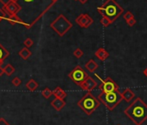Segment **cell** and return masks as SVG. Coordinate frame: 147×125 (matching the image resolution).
<instances>
[{
  "label": "cell",
  "instance_id": "cell-1",
  "mask_svg": "<svg viewBox=\"0 0 147 125\" xmlns=\"http://www.w3.org/2000/svg\"><path fill=\"white\" fill-rule=\"evenodd\" d=\"M124 113L135 125H142L147 120V104L140 97H137Z\"/></svg>",
  "mask_w": 147,
  "mask_h": 125
},
{
  "label": "cell",
  "instance_id": "cell-2",
  "mask_svg": "<svg viewBox=\"0 0 147 125\" xmlns=\"http://www.w3.org/2000/svg\"><path fill=\"white\" fill-rule=\"evenodd\" d=\"M97 11L102 17L107 18L111 23H113L124 12V9L115 2V0H107L100 7H97Z\"/></svg>",
  "mask_w": 147,
  "mask_h": 125
},
{
  "label": "cell",
  "instance_id": "cell-3",
  "mask_svg": "<svg viewBox=\"0 0 147 125\" xmlns=\"http://www.w3.org/2000/svg\"><path fill=\"white\" fill-rule=\"evenodd\" d=\"M77 105L84 111L85 114L90 115L100 107V102L91 92H88L79 100Z\"/></svg>",
  "mask_w": 147,
  "mask_h": 125
},
{
  "label": "cell",
  "instance_id": "cell-4",
  "mask_svg": "<svg viewBox=\"0 0 147 125\" xmlns=\"http://www.w3.org/2000/svg\"><path fill=\"white\" fill-rule=\"evenodd\" d=\"M98 99L110 111H113L121 103V101L124 100L122 97L121 92H119V90L108 92V93L101 92L98 96Z\"/></svg>",
  "mask_w": 147,
  "mask_h": 125
},
{
  "label": "cell",
  "instance_id": "cell-5",
  "mask_svg": "<svg viewBox=\"0 0 147 125\" xmlns=\"http://www.w3.org/2000/svg\"><path fill=\"white\" fill-rule=\"evenodd\" d=\"M50 27L60 36V37H63L72 27L73 24L71 22H69L65 16H63L62 14L59 15L57 17L56 19H55L51 24H50Z\"/></svg>",
  "mask_w": 147,
  "mask_h": 125
},
{
  "label": "cell",
  "instance_id": "cell-6",
  "mask_svg": "<svg viewBox=\"0 0 147 125\" xmlns=\"http://www.w3.org/2000/svg\"><path fill=\"white\" fill-rule=\"evenodd\" d=\"M88 74L85 71V70L80 66L77 65L75 69H74L69 74H68V77L75 83L76 85H81L88 77Z\"/></svg>",
  "mask_w": 147,
  "mask_h": 125
},
{
  "label": "cell",
  "instance_id": "cell-7",
  "mask_svg": "<svg viewBox=\"0 0 147 125\" xmlns=\"http://www.w3.org/2000/svg\"><path fill=\"white\" fill-rule=\"evenodd\" d=\"M95 77H97L101 81V84L99 85V89L101 90V92L108 93V92L119 90V85L111 77H107L105 80H103L97 74H95Z\"/></svg>",
  "mask_w": 147,
  "mask_h": 125
},
{
  "label": "cell",
  "instance_id": "cell-8",
  "mask_svg": "<svg viewBox=\"0 0 147 125\" xmlns=\"http://www.w3.org/2000/svg\"><path fill=\"white\" fill-rule=\"evenodd\" d=\"M76 23L82 28L87 29L94 23V19L88 14H81L76 19Z\"/></svg>",
  "mask_w": 147,
  "mask_h": 125
},
{
  "label": "cell",
  "instance_id": "cell-9",
  "mask_svg": "<svg viewBox=\"0 0 147 125\" xmlns=\"http://www.w3.org/2000/svg\"><path fill=\"white\" fill-rule=\"evenodd\" d=\"M98 84L97 82L91 77H88L81 85L80 87L83 90H87L88 92H91V90H94L97 87Z\"/></svg>",
  "mask_w": 147,
  "mask_h": 125
},
{
  "label": "cell",
  "instance_id": "cell-10",
  "mask_svg": "<svg viewBox=\"0 0 147 125\" xmlns=\"http://www.w3.org/2000/svg\"><path fill=\"white\" fill-rule=\"evenodd\" d=\"M5 8L6 12H7L10 16H12V15L17 14V13L21 10L20 6H19L18 5H17V3H13V2H11V1H10L8 4L5 5Z\"/></svg>",
  "mask_w": 147,
  "mask_h": 125
},
{
  "label": "cell",
  "instance_id": "cell-11",
  "mask_svg": "<svg viewBox=\"0 0 147 125\" xmlns=\"http://www.w3.org/2000/svg\"><path fill=\"white\" fill-rule=\"evenodd\" d=\"M122 97L123 99L126 102V103H130L134 97H135V93L129 88H126L123 90V92H121Z\"/></svg>",
  "mask_w": 147,
  "mask_h": 125
},
{
  "label": "cell",
  "instance_id": "cell-12",
  "mask_svg": "<svg viewBox=\"0 0 147 125\" xmlns=\"http://www.w3.org/2000/svg\"><path fill=\"white\" fill-rule=\"evenodd\" d=\"M66 105V102L62 99H60V98H55L52 102H51V106L57 111H60Z\"/></svg>",
  "mask_w": 147,
  "mask_h": 125
},
{
  "label": "cell",
  "instance_id": "cell-13",
  "mask_svg": "<svg viewBox=\"0 0 147 125\" xmlns=\"http://www.w3.org/2000/svg\"><path fill=\"white\" fill-rule=\"evenodd\" d=\"M94 56L100 61H105L106 59L108 58L109 56V53L104 49V48H100L98 49V50L95 51V54Z\"/></svg>",
  "mask_w": 147,
  "mask_h": 125
},
{
  "label": "cell",
  "instance_id": "cell-14",
  "mask_svg": "<svg viewBox=\"0 0 147 125\" xmlns=\"http://www.w3.org/2000/svg\"><path fill=\"white\" fill-rule=\"evenodd\" d=\"M85 68H86V70H88L89 72L94 73V72L99 68V65L97 64V62H96L94 59H90V60L87 62V64H86Z\"/></svg>",
  "mask_w": 147,
  "mask_h": 125
},
{
  "label": "cell",
  "instance_id": "cell-15",
  "mask_svg": "<svg viewBox=\"0 0 147 125\" xmlns=\"http://www.w3.org/2000/svg\"><path fill=\"white\" fill-rule=\"evenodd\" d=\"M53 95L55 96V97L56 98H60L64 100L65 97H67V94L65 90H63L61 87H56L54 90H53Z\"/></svg>",
  "mask_w": 147,
  "mask_h": 125
},
{
  "label": "cell",
  "instance_id": "cell-16",
  "mask_svg": "<svg viewBox=\"0 0 147 125\" xmlns=\"http://www.w3.org/2000/svg\"><path fill=\"white\" fill-rule=\"evenodd\" d=\"M9 55H10L9 51L1 43H0V67H1V65H3L4 61L9 56Z\"/></svg>",
  "mask_w": 147,
  "mask_h": 125
},
{
  "label": "cell",
  "instance_id": "cell-17",
  "mask_svg": "<svg viewBox=\"0 0 147 125\" xmlns=\"http://www.w3.org/2000/svg\"><path fill=\"white\" fill-rule=\"evenodd\" d=\"M38 86H39V84L34 79H30L26 84V88L30 91H35L38 88Z\"/></svg>",
  "mask_w": 147,
  "mask_h": 125
},
{
  "label": "cell",
  "instance_id": "cell-18",
  "mask_svg": "<svg viewBox=\"0 0 147 125\" xmlns=\"http://www.w3.org/2000/svg\"><path fill=\"white\" fill-rule=\"evenodd\" d=\"M31 51L28 49V48H23L19 52H18V55L24 59V60H27L30 56H31Z\"/></svg>",
  "mask_w": 147,
  "mask_h": 125
},
{
  "label": "cell",
  "instance_id": "cell-19",
  "mask_svg": "<svg viewBox=\"0 0 147 125\" xmlns=\"http://www.w3.org/2000/svg\"><path fill=\"white\" fill-rule=\"evenodd\" d=\"M8 21H9L11 24H17V23H20V24H24L22 22V20L17 16V14L12 15V16H10V17L8 18Z\"/></svg>",
  "mask_w": 147,
  "mask_h": 125
},
{
  "label": "cell",
  "instance_id": "cell-20",
  "mask_svg": "<svg viewBox=\"0 0 147 125\" xmlns=\"http://www.w3.org/2000/svg\"><path fill=\"white\" fill-rule=\"evenodd\" d=\"M4 69H5V73L7 76H9V77L11 76V75L15 72V71H16L15 68H14L11 65H10V64H8Z\"/></svg>",
  "mask_w": 147,
  "mask_h": 125
},
{
  "label": "cell",
  "instance_id": "cell-21",
  "mask_svg": "<svg viewBox=\"0 0 147 125\" xmlns=\"http://www.w3.org/2000/svg\"><path fill=\"white\" fill-rule=\"evenodd\" d=\"M42 95L45 99H49L52 95H53V90H51L49 88H45L42 91Z\"/></svg>",
  "mask_w": 147,
  "mask_h": 125
},
{
  "label": "cell",
  "instance_id": "cell-22",
  "mask_svg": "<svg viewBox=\"0 0 147 125\" xmlns=\"http://www.w3.org/2000/svg\"><path fill=\"white\" fill-rule=\"evenodd\" d=\"M73 54H74V56H75L76 58H82V56L84 55V52L80 49V48H77V49H76L75 50V51L73 52Z\"/></svg>",
  "mask_w": 147,
  "mask_h": 125
},
{
  "label": "cell",
  "instance_id": "cell-23",
  "mask_svg": "<svg viewBox=\"0 0 147 125\" xmlns=\"http://www.w3.org/2000/svg\"><path fill=\"white\" fill-rule=\"evenodd\" d=\"M123 18H124V19L127 22V21H129V20L134 18V15H133L131 12H126L123 15Z\"/></svg>",
  "mask_w": 147,
  "mask_h": 125
},
{
  "label": "cell",
  "instance_id": "cell-24",
  "mask_svg": "<svg viewBox=\"0 0 147 125\" xmlns=\"http://www.w3.org/2000/svg\"><path fill=\"white\" fill-rule=\"evenodd\" d=\"M100 23H101V24L103 25V26H105V27H107L109 24H111L112 23H111V21L107 18H106V17H102L101 18V19H100Z\"/></svg>",
  "mask_w": 147,
  "mask_h": 125
},
{
  "label": "cell",
  "instance_id": "cell-25",
  "mask_svg": "<svg viewBox=\"0 0 147 125\" xmlns=\"http://www.w3.org/2000/svg\"><path fill=\"white\" fill-rule=\"evenodd\" d=\"M11 84L14 85V86H16V87H18L21 84H22V81H21V79L18 77H15L13 79H12V81H11Z\"/></svg>",
  "mask_w": 147,
  "mask_h": 125
},
{
  "label": "cell",
  "instance_id": "cell-26",
  "mask_svg": "<svg viewBox=\"0 0 147 125\" xmlns=\"http://www.w3.org/2000/svg\"><path fill=\"white\" fill-rule=\"evenodd\" d=\"M33 43H34V42H33V40H32L31 38H26L25 41L24 42V44L26 46V48L31 47V46L33 45Z\"/></svg>",
  "mask_w": 147,
  "mask_h": 125
},
{
  "label": "cell",
  "instance_id": "cell-27",
  "mask_svg": "<svg viewBox=\"0 0 147 125\" xmlns=\"http://www.w3.org/2000/svg\"><path fill=\"white\" fill-rule=\"evenodd\" d=\"M126 23H127V24H128L130 27H132L133 25H135V24H136V20H135V18H132V19H131V20L127 21Z\"/></svg>",
  "mask_w": 147,
  "mask_h": 125
},
{
  "label": "cell",
  "instance_id": "cell-28",
  "mask_svg": "<svg viewBox=\"0 0 147 125\" xmlns=\"http://www.w3.org/2000/svg\"><path fill=\"white\" fill-rule=\"evenodd\" d=\"M0 125H10V123L3 117L0 118Z\"/></svg>",
  "mask_w": 147,
  "mask_h": 125
},
{
  "label": "cell",
  "instance_id": "cell-29",
  "mask_svg": "<svg viewBox=\"0 0 147 125\" xmlns=\"http://www.w3.org/2000/svg\"><path fill=\"white\" fill-rule=\"evenodd\" d=\"M5 12H4L3 11H1V10H0V21L2 20V18H5Z\"/></svg>",
  "mask_w": 147,
  "mask_h": 125
},
{
  "label": "cell",
  "instance_id": "cell-30",
  "mask_svg": "<svg viewBox=\"0 0 147 125\" xmlns=\"http://www.w3.org/2000/svg\"><path fill=\"white\" fill-rule=\"evenodd\" d=\"M4 74H5V69H3V68L0 67V77H2Z\"/></svg>",
  "mask_w": 147,
  "mask_h": 125
},
{
  "label": "cell",
  "instance_id": "cell-31",
  "mask_svg": "<svg viewBox=\"0 0 147 125\" xmlns=\"http://www.w3.org/2000/svg\"><path fill=\"white\" fill-rule=\"evenodd\" d=\"M143 73H144V75L147 77V67L144 70V71H143Z\"/></svg>",
  "mask_w": 147,
  "mask_h": 125
},
{
  "label": "cell",
  "instance_id": "cell-32",
  "mask_svg": "<svg viewBox=\"0 0 147 125\" xmlns=\"http://www.w3.org/2000/svg\"><path fill=\"white\" fill-rule=\"evenodd\" d=\"M79 1H80L82 5H84V4H86V3L88 1V0H79Z\"/></svg>",
  "mask_w": 147,
  "mask_h": 125
},
{
  "label": "cell",
  "instance_id": "cell-33",
  "mask_svg": "<svg viewBox=\"0 0 147 125\" xmlns=\"http://www.w3.org/2000/svg\"><path fill=\"white\" fill-rule=\"evenodd\" d=\"M10 1H11V2H13V3H17V2L18 1V0H10Z\"/></svg>",
  "mask_w": 147,
  "mask_h": 125
},
{
  "label": "cell",
  "instance_id": "cell-34",
  "mask_svg": "<svg viewBox=\"0 0 147 125\" xmlns=\"http://www.w3.org/2000/svg\"><path fill=\"white\" fill-rule=\"evenodd\" d=\"M24 1H25V2H28V3H29V2H32L33 0H24Z\"/></svg>",
  "mask_w": 147,
  "mask_h": 125
},
{
  "label": "cell",
  "instance_id": "cell-35",
  "mask_svg": "<svg viewBox=\"0 0 147 125\" xmlns=\"http://www.w3.org/2000/svg\"><path fill=\"white\" fill-rule=\"evenodd\" d=\"M52 1H53V2H55V1H57V0H52Z\"/></svg>",
  "mask_w": 147,
  "mask_h": 125
},
{
  "label": "cell",
  "instance_id": "cell-36",
  "mask_svg": "<svg viewBox=\"0 0 147 125\" xmlns=\"http://www.w3.org/2000/svg\"><path fill=\"white\" fill-rule=\"evenodd\" d=\"M75 1H78V0H75Z\"/></svg>",
  "mask_w": 147,
  "mask_h": 125
},
{
  "label": "cell",
  "instance_id": "cell-37",
  "mask_svg": "<svg viewBox=\"0 0 147 125\" xmlns=\"http://www.w3.org/2000/svg\"><path fill=\"white\" fill-rule=\"evenodd\" d=\"M118 125H120V124H118Z\"/></svg>",
  "mask_w": 147,
  "mask_h": 125
}]
</instances>
